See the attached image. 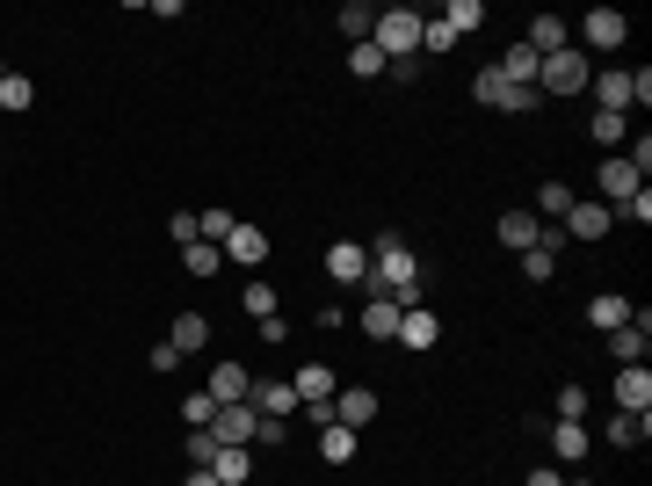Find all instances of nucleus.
<instances>
[{
  "instance_id": "29",
  "label": "nucleus",
  "mask_w": 652,
  "mask_h": 486,
  "mask_svg": "<svg viewBox=\"0 0 652 486\" xmlns=\"http://www.w3.org/2000/svg\"><path fill=\"white\" fill-rule=\"evenodd\" d=\"M645 435H652V414H617L609 421V443H617V451H638Z\"/></svg>"
},
{
  "instance_id": "6",
  "label": "nucleus",
  "mask_w": 652,
  "mask_h": 486,
  "mask_svg": "<svg viewBox=\"0 0 652 486\" xmlns=\"http://www.w3.org/2000/svg\"><path fill=\"white\" fill-rule=\"evenodd\" d=\"M471 95H479L486 109H536V87H515L500 66H486L479 80H471Z\"/></svg>"
},
{
  "instance_id": "15",
  "label": "nucleus",
  "mask_w": 652,
  "mask_h": 486,
  "mask_svg": "<svg viewBox=\"0 0 652 486\" xmlns=\"http://www.w3.org/2000/svg\"><path fill=\"white\" fill-rule=\"evenodd\" d=\"M580 36H587V44H595V52H617L623 36H631V22H623L617 8H595V15L580 22Z\"/></svg>"
},
{
  "instance_id": "4",
  "label": "nucleus",
  "mask_w": 652,
  "mask_h": 486,
  "mask_svg": "<svg viewBox=\"0 0 652 486\" xmlns=\"http://www.w3.org/2000/svg\"><path fill=\"white\" fill-rule=\"evenodd\" d=\"M587 80H595V73H587L580 44H566V52H551L544 66H536V87H544V95H580Z\"/></svg>"
},
{
  "instance_id": "26",
  "label": "nucleus",
  "mask_w": 652,
  "mask_h": 486,
  "mask_svg": "<svg viewBox=\"0 0 652 486\" xmlns=\"http://www.w3.org/2000/svg\"><path fill=\"white\" fill-rule=\"evenodd\" d=\"M210 479H218V486H247V472H254V457H247V451H218V457H210Z\"/></svg>"
},
{
  "instance_id": "41",
  "label": "nucleus",
  "mask_w": 652,
  "mask_h": 486,
  "mask_svg": "<svg viewBox=\"0 0 652 486\" xmlns=\"http://www.w3.org/2000/svg\"><path fill=\"white\" fill-rule=\"evenodd\" d=\"M167 233H174V247H189V240H196V210H174Z\"/></svg>"
},
{
  "instance_id": "45",
  "label": "nucleus",
  "mask_w": 652,
  "mask_h": 486,
  "mask_svg": "<svg viewBox=\"0 0 652 486\" xmlns=\"http://www.w3.org/2000/svg\"><path fill=\"white\" fill-rule=\"evenodd\" d=\"M573 486H587V479H573Z\"/></svg>"
},
{
  "instance_id": "21",
  "label": "nucleus",
  "mask_w": 652,
  "mask_h": 486,
  "mask_svg": "<svg viewBox=\"0 0 652 486\" xmlns=\"http://www.w3.org/2000/svg\"><path fill=\"white\" fill-rule=\"evenodd\" d=\"M522 44H530L536 58H551V52H566L573 36H566V15H536L530 22V36H522Z\"/></svg>"
},
{
  "instance_id": "44",
  "label": "nucleus",
  "mask_w": 652,
  "mask_h": 486,
  "mask_svg": "<svg viewBox=\"0 0 652 486\" xmlns=\"http://www.w3.org/2000/svg\"><path fill=\"white\" fill-rule=\"evenodd\" d=\"M0 80H8V66H0Z\"/></svg>"
},
{
  "instance_id": "34",
  "label": "nucleus",
  "mask_w": 652,
  "mask_h": 486,
  "mask_svg": "<svg viewBox=\"0 0 652 486\" xmlns=\"http://www.w3.org/2000/svg\"><path fill=\"white\" fill-rule=\"evenodd\" d=\"M609 218H623V226H645V218H652V190H638V196H623V204H609Z\"/></svg>"
},
{
  "instance_id": "30",
  "label": "nucleus",
  "mask_w": 652,
  "mask_h": 486,
  "mask_svg": "<svg viewBox=\"0 0 652 486\" xmlns=\"http://www.w3.org/2000/svg\"><path fill=\"white\" fill-rule=\"evenodd\" d=\"M341 30H348V44H370V30H378V8H370V0H348V8H341Z\"/></svg>"
},
{
  "instance_id": "14",
  "label": "nucleus",
  "mask_w": 652,
  "mask_h": 486,
  "mask_svg": "<svg viewBox=\"0 0 652 486\" xmlns=\"http://www.w3.org/2000/svg\"><path fill=\"white\" fill-rule=\"evenodd\" d=\"M638 190H645V174H638L623 153L601 160V196H609V204H623V196H638Z\"/></svg>"
},
{
  "instance_id": "42",
  "label": "nucleus",
  "mask_w": 652,
  "mask_h": 486,
  "mask_svg": "<svg viewBox=\"0 0 652 486\" xmlns=\"http://www.w3.org/2000/svg\"><path fill=\"white\" fill-rule=\"evenodd\" d=\"M522 486H566V479H558V472H551V465H536V472H530V479H522Z\"/></svg>"
},
{
  "instance_id": "28",
  "label": "nucleus",
  "mask_w": 652,
  "mask_h": 486,
  "mask_svg": "<svg viewBox=\"0 0 652 486\" xmlns=\"http://www.w3.org/2000/svg\"><path fill=\"white\" fill-rule=\"evenodd\" d=\"M182 269H189V277H218V269H225V247L189 240V247H182Z\"/></svg>"
},
{
  "instance_id": "10",
  "label": "nucleus",
  "mask_w": 652,
  "mask_h": 486,
  "mask_svg": "<svg viewBox=\"0 0 652 486\" xmlns=\"http://www.w3.org/2000/svg\"><path fill=\"white\" fill-rule=\"evenodd\" d=\"M645 342H652V313H631L609 334V356H617V364H645Z\"/></svg>"
},
{
  "instance_id": "17",
  "label": "nucleus",
  "mask_w": 652,
  "mask_h": 486,
  "mask_svg": "<svg viewBox=\"0 0 652 486\" xmlns=\"http://www.w3.org/2000/svg\"><path fill=\"white\" fill-rule=\"evenodd\" d=\"M399 313H406L399 298H370V305H362V334H370V342H399Z\"/></svg>"
},
{
  "instance_id": "43",
  "label": "nucleus",
  "mask_w": 652,
  "mask_h": 486,
  "mask_svg": "<svg viewBox=\"0 0 652 486\" xmlns=\"http://www.w3.org/2000/svg\"><path fill=\"white\" fill-rule=\"evenodd\" d=\"M182 486H218V479H210V472H189V479H182Z\"/></svg>"
},
{
  "instance_id": "39",
  "label": "nucleus",
  "mask_w": 652,
  "mask_h": 486,
  "mask_svg": "<svg viewBox=\"0 0 652 486\" xmlns=\"http://www.w3.org/2000/svg\"><path fill=\"white\" fill-rule=\"evenodd\" d=\"M558 421H587V385H566V392H558Z\"/></svg>"
},
{
  "instance_id": "18",
  "label": "nucleus",
  "mask_w": 652,
  "mask_h": 486,
  "mask_svg": "<svg viewBox=\"0 0 652 486\" xmlns=\"http://www.w3.org/2000/svg\"><path fill=\"white\" fill-rule=\"evenodd\" d=\"M204 392H210L218 407H240L247 392H254V378H247L240 364H218V370H210V385H204Z\"/></svg>"
},
{
  "instance_id": "20",
  "label": "nucleus",
  "mask_w": 652,
  "mask_h": 486,
  "mask_svg": "<svg viewBox=\"0 0 652 486\" xmlns=\"http://www.w3.org/2000/svg\"><path fill=\"white\" fill-rule=\"evenodd\" d=\"M225 255L240 261V269H261V261H269V233H261V226H232V240H225Z\"/></svg>"
},
{
  "instance_id": "3",
  "label": "nucleus",
  "mask_w": 652,
  "mask_h": 486,
  "mask_svg": "<svg viewBox=\"0 0 652 486\" xmlns=\"http://www.w3.org/2000/svg\"><path fill=\"white\" fill-rule=\"evenodd\" d=\"M370 44L384 52V66H406V58L421 52V15H413V8H384L378 30H370Z\"/></svg>"
},
{
  "instance_id": "38",
  "label": "nucleus",
  "mask_w": 652,
  "mask_h": 486,
  "mask_svg": "<svg viewBox=\"0 0 652 486\" xmlns=\"http://www.w3.org/2000/svg\"><path fill=\"white\" fill-rule=\"evenodd\" d=\"M240 305H247L254 320H275V291H269V283H247V298H240Z\"/></svg>"
},
{
  "instance_id": "25",
  "label": "nucleus",
  "mask_w": 652,
  "mask_h": 486,
  "mask_svg": "<svg viewBox=\"0 0 652 486\" xmlns=\"http://www.w3.org/2000/svg\"><path fill=\"white\" fill-rule=\"evenodd\" d=\"M551 457H558V465H580L587 457V429L580 421H558V429H551Z\"/></svg>"
},
{
  "instance_id": "16",
  "label": "nucleus",
  "mask_w": 652,
  "mask_h": 486,
  "mask_svg": "<svg viewBox=\"0 0 652 486\" xmlns=\"http://www.w3.org/2000/svg\"><path fill=\"white\" fill-rule=\"evenodd\" d=\"M247 407H254V414H275V421H291L297 414V392L283 378H261L254 392H247Z\"/></svg>"
},
{
  "instance_id": "32",
  "label": "nucleus",
  "mask_w": 652,
  "mask_h": 486,
  "mask_svg": "<svg viewBox=\"0 0 652 486\" xmlns=\"http://www.w3.org/2000/svg\"><path fill=\"white\" fill-rule=\"evenodd\" d=\"M443 22H449V30H479V22H486V8H479V0H449V8H443Z\"/></svg>"
},
{
  "instance_id": "40",
  "label": "nucleus",
  "mask_w": 652,
  "mask_h": 486,
  "mask_svg": "<svg viewBox=\"0 0 652 486\" xmlns=\"http://www.w3.org/2000/svg\"><path fill=\"white\" fill-rule=\"evenodd\" d=\"M210 457H218V443H210V429H189V472H204Z\"/></svg>"
},
{
  "instance_id": "9",
  "label": "nucleus",
  "mask_w": 652,
  "mask_h": 486,
  "mask_svg": "<svg viewBox=\"0 0 652 486\" xmlns=\"http://www.w3.org/2000/svg\"><path fill=\"white\" fill-rule=\"evenodd\" d=\"M617 414H652V370L645 364L617 370Z\"/></svg>"
},
{
  "instance_id": "19",
  "label": "nucleus",
  "mask_w": 652,
  "mask_h": 486,
  "mask_svg": "<svg viewBox=\"0 0 652 486\" xmlns=\"http://www.w3.org/2000/svg\"><path fill=\"white\" fill-rule=\"evenodd\" d=\"M399 342H406V348H435V342H443V320L421 313V305H406V313H399Z\"/></svg>"
},
{
  "instance_id": "36",
  "label": "nucleus",
  "mask_w": 652,
  "mask_h": 486,
  "mask_svg": "<svg viewBox=\"0 0 652 486\" xmlns=\"http://www.w3.org/2000/svg\"><path fill=\"white\" fill-rule=\"evenodd\" d=\"M210 414H218L210 392H189V400H182V421H189V429H210Z\"/></svg>"
},
{
  "instance_id": "11",
  "label": "nucleus",
  "mask_w": 652,
  "mask_h": 486,
  "mask_svg": "<svg viewBox=\"0 0 652 486\" xmlns=\"http://www.w3.org/2000/svg\"><path fill=\"white\" fill-rule=\"evenodd\" d=\"M326 277H334V283H370V247L334 240V247H326Z\"/></svg>"
},
{
  "instance_id": "35",
  "label": "nucleus",
  "mask_w": 652,
  "mask_h": 486,
  "mask_svg": "<svg viewBox=\"0 0 652 486\" xmlns=\"http://www.w3.org/2000/svg\"><path fill=\"white\" fill-rule=\"evenodd\" d=\"M595 139H601V145H623V139H631V117H609V109H595Z\"/></svg>"
},
{
  "instance_id": "1",
  "label": "nucleus",
  "mask_w": 652,
  "mask_h": 486,
  "mask_svg": "<svg viewBox=\"0 0 652 486\" xmlns=\"http://www.w3.org/2000/svg\"><path fill=\"white\" fill-rule=\"evenodd\" d=\"M370 298H399V305H413V291H421V261L406 255V240H392L384 233L378 247H370V283H362Z\"/></svg>"
},
{
  "instance_id": "5",
  "label": "nucleus",
  "mask_w": 652,
  "mask_h": 486,
  "mask_svg": "<svg viewBox=\"0 0 652 486\" xmlns=\"http://www.w3.org/2000/svg\"><path fill=\"white\" fill-rule=\"evenodd\" d=\"M254 429H261V414H254L247 400L210 414V443H218V451H247V443H254Z\"/></svg>"
},
{
  "instance_id": "24",
  "label": "nucleus",
  "mask_w": 652,
  "mask_h": 486,
  "mask_svg": "<svg viewBox=\"0 0 652 486\" xmlns=\"http://www.w3.org/2000/svg\"><path fill=\"white\" fill-rule=\"evenodd\" d=\"M167 342H174V356H196V348L210 342V320H204V313H174V334H167Z\"/></svg>"
},
{
  "instance_id": "33",
  "label": "nucleus",
  "mask_w": 652,
  "mask_h": 486,
  "mask_svg": "<svg viewBox=\"0 0 652 486\" xmlns=\"http://www.w3.org/2000/svg\"><path fill=\"white\" fill-rule=\"evenodd\" d=\"M30 102H36V87L22 80V73H8V80H0V109H15V117H22Z\"/></svg>"
},
{
  "instance_id": "12",
  "label": "nucleus",
  "mask_w": 652,
  "mask_h": 486,
  "mask_svg": "<svg viewBox=\"0 0 652 486\" xmlns=\"http://www.w3.org/2000/svg\"><path fill=\"white\" fill-rule=\"evenodd\" d=\"M609 226H617V218H609V204H573L566 218H558V233H566V240H601Z\"/></svg>"
},
{
  "instance_id": "37",
  "label": "nucleus",
  "mask_w": 652,
  "mask_h": 486,
  "mask_svg": "<svg viewBox=\"0 0 652 486\" xmlns=\"http://www.w3.org/2000/svg\"><path fill=\"white\" fill-rule=\"evenodd\" d=\"M348 66H356L362 80H378V73H384V52H378V44H356V52H348Z\"/></svg>"
},
{
  "instance_id": "2",
  "label": "nucleus",
  "mask_w": 652,
  "mask_h": 486,
  "mask_svg": "<svg viewBox=\"0 0 652 486\" xmlns=\"http://www.w3.org/2000/svg\"><path fill=\"white\" fill-rule=\"evenodd\" d=\"M595 109H609V117H631V109L652 102V73H595Z\"/></svg>"
},
{
  "instance_id": "22",
  "label": "nucleus",
  "mask_w": 652,
  "mask_h": 486,
  "mask_svg": "<svg viewBox=\"0 0 652 486\" xmlns=\"http://www.w3.org/2000/svg\"><path fill=\"white\" fill-rule=\"evenodd\" d=\"M631 313H638V305H631V298H623V291H601L595 305H587V320H595L601 334H617V327H623V320H631Z\"/></svg>"
},
{
  "instance_id": "7",
  "label": "nucleus",
  "mask_w": 652,
  "mask_h": 486,
  "mask_svg": "<svg viewBox=\"0 0 652 486\" xmlns=\"http://www.w3.org/2000/svg\"><path fill=\"white\" fill-rule=\"evenodd\" d=\"M558 255H566V233H558V226H544V233H536V247H522V277H530V283H551Z\"/></svg>"
},
{
  "instance_id": "27",
  "label": "nucleus",
  "mask_w": 652,
  "mask_h": 486,
  "mask_svg": "<svg viewBox=\"0 0 652 486\" xmlns=\"http://www.w3.org/2000/svg\"><path fill=\"white\" fill-rule=\"evenodd\" d=\"M356 443H362V435L341 429V421H334V429H319V457H326V465H348V457H356Z\"/></svg>"
},
{
  "instance_id": "13",
  "label": "nucleus",
  "mask_w": 652,
  "mask_h": 486,
  "mask_svg": "<svg viewBox=\"0 0 652 486\" xmlns=\"http://www.w3.org/2000/svg\"><path fill=\"white\" fill-rule=\"evenodd\" d=\"M291 392H297V407H319V400H334L341 392V378H334V364H305L291 378Z\"/></svg>"
},
{
  "instance_id": "31",
  "label": "nucleus",
  "mask_w": 652,
  "mask_h": 486,
  "mask_svg": "<svg viewBox=\"0 0 652 486\" xmlns=\"http://www.w3.org/2000/svg\"><path fill=\"white\" fill-rule=\"evenodd\" d=\"M573 204H580V196H573L566 182H544V190H536V218H566Z\"/></svg>"
},
{
  "instance_id": "8",
  "label": "nucleus",
  "mask_w": 652,
  "mask_h": 486,
  "mask_svg": "<svg viewBox=\"0 0 652 486\" xmlns=\"http://www.w3.org/2000/svg\"><path fill=\"white\" fill-rule=\"evenodd\" d=\"M334 421H341V429H370V421H378V392H370V385H341V392H334Z\"/></svg>"
},
{
  "instance_id": "23",
  "label": "nucleus",
  "mask_w": 652,
  "mask_h": 486,
  "mask_svg": "<svg viewBox=\"0 0 652 486\" xmlns=\"http://www.w3.org/2000/svg\"><path fill=\"white\" fill-rule=\"evenodd\" d=\"M536 233H544V218H536V210H508V218H500V247H536Z\"/></svg>"
}]
</instances>
